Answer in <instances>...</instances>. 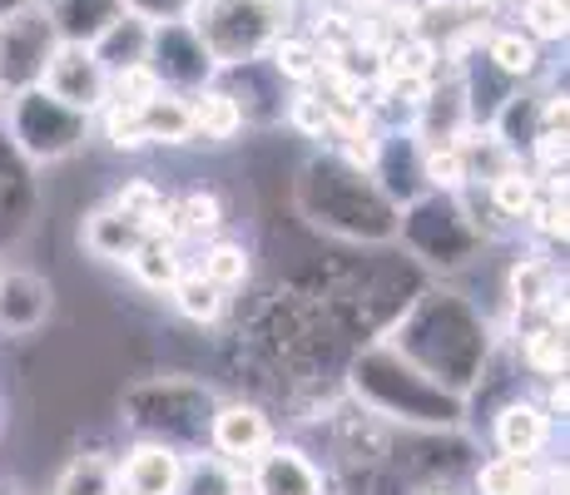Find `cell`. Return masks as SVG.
<instances>
[{
	"instance_id": "3",
	"label": "cell",
	"mask_w": 570,
	"mask_h": 495,
	"mask_svg": "<svg viewBox=\"0 0 570 495\" xmlns=\"http://www.w3.org/2000/svg\"><path fill=\"white\" fill-rule=\"evenodd\" d=\"M85 129H90V119L65 109L60 99H50L40 85L10 95V135H16V145L26 154H36V159H60V154H70L85 139Z\"/></svg>"
},
{
	"instance_id": "11",
	"label": "cell",
	"mask_w": 570,
	"mask_h": 495,
	"mask_svg": "<svg viewBox=\"0 0 570 495\" xmlns=\"http://www.w3.org/2000/svg\"><path fill=\"white\" fill-rule=\"evenodd\" d=\"M546 442H551V416H546V406H535V402L501 406V416H497V446H501V456L531 461Z\"/></svg>"
},
{
	"instance_id": "15",
	"label": "cell",
	"mask_w": 570,
	"mask_h": 495,
	"mask_svg": "<svg viewBox=\"0 0 570 495\" xmlns=\"http://www.w3.org/2000/svg\"><path fill=\"white\" fill-rule=\"evenodd\" d=\"M218 224H224V204H218V194H184L179 204H169V214H164V238H204V234H218Z\"/></svg>"
},
{
	"instance_id": "31",
	"label": "cell",
	"mask_w": 570,
	"mask_h": 495,
	"mask_svg": "<svg viewBox=\"0 0 570 495\" xmlns=\"http://www.w3.org/2000/svg\"><path fill=\"white\" fill-rule=\"evenodd\" d=\"M422 179L432 184V189H462L466 184V169H462V154L456 145H422Z\"/></svg>"
},
{
	"instance_id": "25",
	"label": "cell",
	"mask_w": 570,
	"mask_h": 495,
	"mask_svg": "<svg viewBox=\"0 0 570 495\" xmlns=\"http://www.w3.org/2000/svg\"><path fill=\"white\" fill-rule=\"evenodd\" d=\"M155 95H164L159 75L149 65H125V70L109 75V105H125V109H145Z\"/></svg>"
},
{
	"instance_id": "12",
	"label": "cell",
	"mask_w": 570,
	"mask_h": 495,
	"mask_svg": "<svg viewBox=\"0 0 570 495\" xmlns=\"http://www.w3.org/2000/svg\"><path fill=\"white\" fill-rule=\"evenodd\" d=\"M50 313V288L30 273H10L0 278V327L10 333H36Z\"/></svg>"
},
{
	"instance_id": "4",
	"label": "cell",
	"mask_w": 570,
	"mask_h": 495,
	"mask_svg": "<svg viewBox=\"0 0 570 495\" xmlns=\"http://www.w3.org/2000/svg\"><path fill=\"white\" fill-rule=\"evenodd\" d=\"M145 65L159 75V85L169 95H194L204 85H214L218 65L204 50L199 30L189 20H149V55Z\"/></svg>"
},
{
	"instance_id": "19",
	"label": "cell",
	"mask_w": 570,
	"mask_h": 495,
	"mask_svg": "<svg viewBox=\"0 0 570 495\" xmlns=\"http://www.w3.org/2000/svg\"><path fill=\"white\" fill-rule=\"evenodd\" d=\"M129 268H135V278L145 283V288H155V293H169L174 283L184 278V258H179V244H174V238H145V244L135 248V258H129Z\"/></svg>"
},
{
	"instance_id": "10",
	"label": "cell",
	"mask_w": 570,
	"mask_h": 495,
	"mask_svg": "<svg viewBox=\"0 0 570 495\" xmlns=\"http://www.w3.org/2000/svg\"><path fill=\"white\" fill-rule=\"evenodd\" d=\"M184 99H189L194 139H204V145H228V139L244 135V109L234 105V95H228L224 85H204V90H194Z\"/></svg>"
},
{
	"instance_id": "1",
	"label": "cell",
	"mask_w": 570,
	"mask_h": 495,
	"mask_svg": "<svg viewBox=\"0 0 570 495\" xmlns=\"http://www.w3.org/2000/svg\"><path fill=\"white\" fill-rule=\"evenodd\" d=\"M288 16L293 0H194L184 20L199 30L218 70H228V65L263 60L273 40L288 30Z\"/></svg>"
},
{
	"instance_id": "32",
	"label": "cell",
	"mask_w": 570,
	"mask_h": 495,
	"mask_svg": "<svg viewBox=\"0 0 570 495\" xmlns=\"http://www.w3.org/2000/svg\"><path fill=\"white\" fill-rule=\"evenodd\" d=\"M100 129L109 139V149H145V125H139V109H125V105H105L100 109Z\"/></svg>"
},
{
	"instance_id": "13",
	"label": "cell",
	"mask_w": 570,
	"mask_h": 495,
	"mask_svg": "<svg viewBox=\"0 0 570 495\" xmlns=\"http://www.w3.org/2000/svg\"><path fill=\"white\" fill-rule=\"evenodd\" d=\"M90 50H95V60H100L109 75L125 70V65H145V55H149V20L119 16Z\"/></svg>"
},
{
	"instance_id": "27",
	"label": "cell",
	"mask_w": 570,
	"mask_h": 495,
	"mask_svg": "<svg viewBox=\"0 0 570 495\" xmlns=\"http://www.w3.org/2000/svg\"><path fill=\"white\" fill-rule=\"evenodd\" d=\"M204 283H214L218 293L238 288V283L248 278V248L244 244H214L204 253V268H199Z\"/></svg>"
},
{
	"instance_id": "2",
	"label": "cell",
	"mask_w": 570,
	"mask_h": 495,
	"mask_svg": "<svg viewBox=\"0 0 570 495\" xmlns=\"http://www.w3.org/2000/svg\"><path fill=\"white\" fill-rule=\"evenodd\" d=\"M55 46H60V40H55L46 10H40L36 0L10 10V16H0V90H10V95L36 90Z\"/></svg>"
},
{
	"instance_id": "33",
	"label": "cell",
	"mask_w": 570,
	"mask_h": 495,
	"mask_svg": "<svg viewBox=\"0 0 570 495\" xmlns=\"http://www.w3.org/2000/svg\"><path fill=\"white\" fill-rule=\"evenodd\" d=\"M531 149H535V159H541L546 179H551V174H566V135H556V129H541V135L531 139Z\"/></svg>"
},
{
	"instance_id": "26",
	"label": "cell",
	"mask_w": 570,
	"mask_h": 495,
	"mask_svg": "<svg viewBox=\"0 0 570 495\" xmlns=\"http://www.w3.org/2000/svg\"><path fill=\"white\" fill-rule=\"evenodd\" d=\"M521 36L535 46H561L566 40V0H521Z\"/></svg>"
},
{
	"instance_id": "6",
	"label": "cell",
	"mask_w": 570,
	"mask_h": 495,
	"mask_svg": "<svg viewBox=\"0 0 570 495\" xmlns=\"http://www.w3.org/2000/svg\"><path fill=\"white\" fill-rule=\"evenodd\" d=\"M115 481L125 495H179L184 491V456L164 442H145L115 466Z\"/></svg>"
},
{
	"instance_id": "14",
	"label": "cell",
	"mask_w": 570,
	"mask_h": 495,
	"mask_svg": "<svg viewBox=\"0 0 570 495\" xmlns=\"http://www.w3.org/2000/svg\"><path fill=\"white\" fill-rule=\"evenodd\" d=\"M263 60L273 65V75H278V80L298 85V90H308L317 75H323V50H317V40L293 36V30H283V36L273 40V50L263 55Z\"/></svg>"
},
{
	"instance_id": "8",
	"label": "cell",
	"mask_w": 570,
	"mask_h": 495,
	"mask_svg": "<svg viewBox=\"0 0 570 495\" xmlns=\"http://www.w3.org/2000/svg\"><path fill=\"white\" fill-rule=\"evenodd\" d=\"M254 495H323V476L303 451L268 446L254 456Z\"/></svg>"
},
{
	"instance_id": "18",
	"label": "cell",
	"mask_w": 570,
	"mask_h": 495,
	"mask_svg": "<svg viewBox=\"0 0 570 495\" xmlns=\"http://www.w3.org/2000/svg\"><path fill=\"white\" fill-rule=\"evenodd\" d=\"M115 208L119 218H129L135 228H145V238H164V214H169V198H164L149 179H129L125 189L115 194Z\"/></svg>"
},
{
	"instance_id": "7",
	"label": "cell",
	"mask_w": 570,
	"mask_h": 495,
	"mask_svg": "<svg viewBox=\"0 0 570 495\" xmlns=\"http://www.w3.org/2000/svg\"><path fill=\"white\" fill-rule=\"evenodd\" d=\"M46 10L60 46H95L119 16H129L125 0H36Z\"/></svg>"
},
{
	"instance_id": "24",
	"label": "cell",
	"mask_w": 570,
	"mask_h": 495,
	"mask_svg": "<svg viewBox=\"0 0 570 495\" xmlns=\"http://www.w3.org/2000/svg\"><path fill=\"white\" fill-rule=\"evenodd\" d=\"M169 293H174V303H179V313L189 317V323H218V313H224V293H218L214 283H204L199 273H184Z\"/></svg>"
},
{
	"instance_id": "22",
	"label": "cell",
	"mask_w": 570,
	"mask_h": 495,
	"mask_svg": "<svg viewBox=\"0 0 570 495\" xmlns=\"http://www.w3.org/2000/svg\"><path fill=\"white\" fill-rule=\"evenodd\" d=\"M535 486H541V476H535V466L521 456H491L487 466L476 471L481 495H535Z\"/></svg>"
},
{
	"instance_id": "35",
	"label": "cell",
	"mask_w": 570,
	"mask_h": 495,
	"mask_svg": "<svg viewBox=\"0 0 570 495\" xmlns=\"http://www.w3.org/2000/svg\"><path fill=\"white\" fill-rule=\"evenodd\" d=\"M436 495H452V491H436Z\"/></svg>"
},
{
	"instance_id": "16",
	"label": "cell",
	"mask_w": 570,
	"mask_h": 495,
	"mask_svg": "<svg viewBox=\"0 0 570 495\" xmlns=\"http://www.w3.org/2000/svg\"><path fill=\"white\" fill-rule=\"evenodd\" d=\"M139 125H145V145H189L194 125H189V99L184 95H155L139 109Z\"/></svg>"
},
{
	"instance_id": "20",
	"label": "cell",
	"mask_w": 570,
	"mask_h": 495,
	"mask_svg": "<svg viewBox=\"0 0 570 495\" xmlns=\"http://www.w3.org/2000/svg\"><path fill=\"white\" fill-rule=\"evenodd\" d=\"M487 65H497L511 85H521L541 70V46H535L531 36H521V30H497V36L487 40Z\"/></svg>"
},
{
	"instance_id": "17",
	"label": "cell",
	"mask_w": 570,
	"mask_h": 495,
	"mask_svg": "<svg viewBox=\"0 0 570 495\" xmlns=\"http://www.w3.org/2000/svg\"><path fill=\"white\" fill-rule=\"evenodd\" d=\"M85 244H90L95 258L129 263V258H135V248L145 244V228H135L129 218H119L115 208H100V214L85 224Z\"/></svg>"
},
{
	"instance_id": "29",
	"label": "cell",
	"mask_w": 570,
	"mask_h": 495,
	"mask_svg": "<svg viewBox=\"0 0 570 495\" xmlns=\"http://www.w3.org/2000/svg\"><path fill=\"white\" fill-rule=\"evenodd\" d=\"M491 204H497L507 218H525L531 214V204H535V179L521 169V164H511L507 174L491 179Z\"/></svg>"
},
{
	"instance_id": "28",
	"label": "cell",
	"mask_w": 570,
	"mask_h": 495,
	"mask_svg": "<svg viewBox=\"0 0 570 495\" xmlns=\"http://www.w3.org/2000/svg\"><path fill=\"white\" fill-rule=\"evenodd\" d=\"M525 367L541 372V377H566V333H556V327H535V333H525Z\"/></svg>"
},
{
	"instance_id": "21",
	"label": "cell",
	"mask_w": 570,
	"mask_h": 495,
	"mask_svg": "<svg viewBox=\"0 0 570 495\" xmlns=\"http://www.w3.org/2000/svg\"><path fill=\"white\" fill-rule=\"evenodd\" d=\"M561 297V278H556L551 258H521L511 268V303L517 307H551Z\"/></svg>"
},
{
	"instance_id": "23",
	"label": "cell",
	"mask_w": 570,
	"mask_h": 495,
	"mask_svg": "<svg viewBox=\"0 0 570 495\" xmlns=\"http://www.w3.org/2000/svg\"><path fill=\"white\" fill-rule=\"evenodd\" d=\"M119 481H115V466L105 456H80L65 466V476L55 481V495H115Z\"/></svg>"
},
{
	"instance_id": "34",
	"label": "cell",
	"mask_w": 570,
	"mask_h": 495,
	"mask_svg": "<svg viewBox=\"0 0 570 495\" xmlns=\"http://www.w3.org/2000/svg\"><path fill=\"white\" fill-rule=\"evenodd\" d=\"M189 6L194 0H125V10L139 20H184Z\"/></svg>"
},
{
	"instance_id": "9",
	"label": "cell",
	"mask_w": 570,
	"mask_h": 495,
	"mask_svg": "<svg viewBox=\"0 0 570 495\" xmlns=\"http://www.w3.org/2000/svg\"><path fill=\"white\" fill-rule=\"evenodd\" d=\"M214 446L224 451L228 461H254L258 451L273 446V426H268V416H263L258 406H244V402L218 406V416H214Z\"/></svg>"
},
{
	"instance_id": "30",
	"label": "cell",
	"mask_w": 570,
	"mask_h": 495,
	"mask_svg": "<svg viewBox=\"0 0 570 495\" xmlns=\"http://www.w3.org/2000/svg\"><path fill=\"white\" fill-rule=\"evenodd\" d=\"M288 125L298 129V135H308V139H333V109H327L323 95L298 90L288 99Z\"/></svg>"
},
{
	"instance_id": "5",
	"label": "cell",
	"mask_w": 570,
	"mask_h": 495,
	"mask_svg": "<svg viewBox=\"0 0 570 495\" xmlns=\"http://www.w3.org/2000/svg\"><path fill=\"white\" fill-rule=\"evenodd\" d=\"M40 90L90 119L109 105V70L95 60L90 46H55L46 75H40Z\"/></svg>"
}]
</instances>
